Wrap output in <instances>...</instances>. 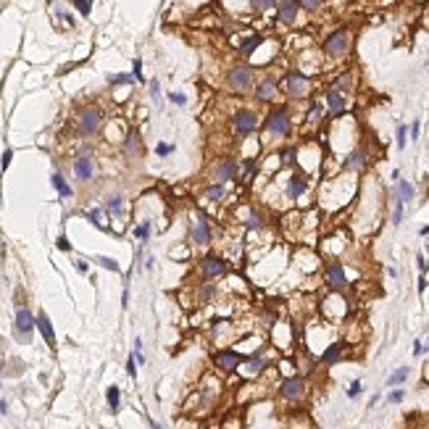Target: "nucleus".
I'll return each mask as SVG.
<instances>
[{"label":"nucleus","instance_id":"aec40b11","mask_svg":"<svg viewBox=\"0 0 429 429\" xmlns=\"http://www.w3.org/2000/svg\"><path fill=\"white\" fill-rule=\"evenodd\" d=\"M274 92H277V79L272 77V74H269V77L256 87V98L261 100V103H266V100H272V98H274Z\"/></svg>","mask_w":429,"mask_h":429},{"label":"nucleus","instance_id":"4be33fe9","mask_svg":"<svg viewBox=\"0 0 429 429\" xmlns=\"http://www.w3.org/2000/svg\"><path fill=\"white\" fill-rule=\"evenodd\" d=\"M342 350H345L342 342H329V345L324 348V353H321V363H324V366H332L334 361L342 358Z\"/></svg>","mask_w":429,"mask_h":429},{"label":"nucleus","instance_id":"37998d69","mask_svg":"<svg viewBox=\"0 0 429 429\" xmlns=\"http://www.w3.org/2000/svg\"><path fill=\"white\" fill-rule=\"evenodd\" d=\"M127 374L132 377V379L137 377V361H135V356H129V358H127Z\"/></svg>","mask_w":429,"mask_h":429},{"label":"nucleus","instance_id":"dca6fc26","mask_svg":"<svg viewBox=\"0 0 429 429\" xmlns=\"http://www.w3.org/2000/svg\"><path fill=\"white\" fill-rule=\"evenodd\" d=\"M235 176H237V163L232 161V158H221L216 163V169H213V179L219 184H224L227 179H235Z\"/></svg>","mask_w":429,"mask_h":429},{"label":"nucleus","instance_id":"79ce46f5","mask_svg":"<svg viewBox=\"0 0 429 429\" xmlns=\"http://www.w3.org/2000/svg\"><path fill=\"white\" fill-rule=\"evenodd\" d=\"M361 395V379H353L348 387V398H358Z\"/></svg>","mask_w":429,"mask_h":429},{"label":"nucleus","instance_id":"de8ad7c7","mask_svg":"<svg viewBox=\"0 0 429 429\" xmlns=\"http://www.w3.org/2000/svg\"><path fill=\"white\" fill-rule=\"evenodd\" d=\"M406 398V393H403V390H395V393H390V403H400V400H403Z\"/></svg>","mask_w":429,"mask_h":429},{"label":"nucleus","instance_id":"39448f33","mask_svg":"<svg viewBox=\"0 0 429 429\" xmlns=\"http://www.w3.org/2000/svg\"><path fill=\"white\" fill-rule=\"evenodd\" d=\"M348 50H350V34H348V29H334L324 40V53L329 55V58H342V55H348Z\"/></svg>","mask_w":429,"mask_h":429},{"label":"nucleus","instance_id":"0eeeda50","mask_svg":"<svg viewBox=\"0 0 429 429\" xmlns=\"http://www.w3.org/2000/svg\"><path fill=\"white\" fill-rule=\"evenodd\" d=\"M77 124H79L82 135H95L100 129V124H103V114H100V108H95V106L82 108L79 116H77Z\"/></svg>","mask_w":429,"mask_h":429},{"label":"nucleus","instance_id":"9d476101","mask_svg":"<svg viewBox=\"0 0 429 429\" xmlns=\"http://www.w3.org/2000/svg\"><path fill=\"white\" fill-rule=\"evenodd\" d=\"M232 121H235L237 135H250L258 127V114H256V111H250V108H242V111H237V114L232 116Z\"/></svg>","mask_w":429,"mask_h":429},{"label":"nucleus","instance_id":"2eb2a0df","mask_svg":"<svg viewBox=\"0 0 429 429\" xmlns=\"http://www.w3.org/2000/svg\"><path fill=\"white\" fill-rule=\"evenodd\" d=\"M190 237H192L195 245H208V242H211V229H208V221L203 219V216H195L192 219Z\"/></svg>","mask_w":429,"mask_h":429},{"label":"nucleus","instance_id":"bf43d9fd","mask_svg":"<svg viewBox=\"0 0 429 429\" xmlns=\"http://www.w3.org/2000/svg\"><path fill=\"white\" fill-rule=\"evenodd\" d=\"M77 269H79L82 274H85V272H87V261H82V258H79V261H77Z\"/></svg>","mask_w":429,"mask_h":429},{"label":"nucleus","instance_id":"c03bdc74","mask_svg":"<svg viewBox=\"0 0 429 429\" xmlns=\"http://www.w3.org/2000/svg\"><path fill=\"white\" fill-rule=\"evenodd\" d=\"M303 8V11H316V8H321V3L319 0H303V3H297Z\"/></svg>","mask_w":429,"mask_h":429},{"label":"nucleus","instance_id":"412c9836","mask_svg":"<svg viewBox=\"0 0 429 429\" xmlns=\"http://www.w3.org/2000/svg\"><path fill=\"white\" fill-rule=\"evenodd\" d=\"M37 329H40V334L45 337V342L53 348V345H55V332H53V324L48 319V313H42V311L37 313Z\"/></svg>","mask_w":429,"mask_h":429},{"label":"nucleus","instance_id":"2f4dec72","mask_svg":"<svg viewBox=\"0 0 429 429\" xmlns=\"http://www.w3.org/2000/svg\"><path fill=\"white\" fill-rule=\"evenodd\" d=\"M124 153H127V155L140 153V140H137V135H129V137H127V143H124Z\"/></svg>","mask_w":429,"mask_h":429},{"label":"nucleus","instance_id":"a19ab883","mask_svg":"<svg viewBox=\"0 0 429 429\" xmlns=\"http://www.w3.org/2000/svg\"><path fill=\"white\" fill-rule=\"evenodd\" d=\"M74 8H77L82 16H90L92 13V3H90V0H74Z\"/></svg>","mask_w":429,"mask_h":429},{"label":"nucleus","instance_id":"393cba45","mask_svg":"<svg viewBox=\"0 0 429 429\" xmlns=\"http://www.w3.org/2000/svg\"><path fill=\"white\" fill-rule=\"evenodd\" d=\"M50 182H53V187L58 190V195H61V198H71V187L66 184V179H63V176H61L58 171H55V174L50 176Z\"/></svg>","mask_w":429,"mask_h":429},{"label":"nucleus","instance_id":"1a4fd4ad","mask_svg":"<svg viewBox=\"0 0 429 429\" xmlns=\"http://www.w3.org/2000/svg\"><path fill=\"white\" fill-rule=\"evenodd\" d=\"M324 282L329 290H342L348 285V277H345V266L342 264H326L324 266Z\"/></svg>","mask_w":429,"mask_h":429},{"label":"nucleus","instance_id":"680f3d73","mask_svg":"<svg viewBox=\"0 0 429 429\" xmlns=\"http://www.w3.org/2000/svg\"><path fill=\"white\" fill-rule=\"evenodd\" d=\"M3 248H5V245H3V240H0V253H3Z\"/></svg>","mask_w":429,"mask_h":429},{"label":"nucleus","instance_id":"13d9d810","mask_svg":"<svg viewBox=\"0 0 429 429\" xmlns=\"http://www.w3.org/2000/svg\"><path fill=\"white\" fill-rule=\"evenodd\" d=\"M58 248H61V250H69L71 245H69V240H66V237H58Z\"/></svg>","mask_w":429,"mask_h":429},{"label":"nucleus","instance_id":"c756f323","mask_svg":"<svg viewBox=\"0 0 429 429\" xmlns=\"http://www.w3.org/2000/svg\"><path fill=\"white\" fill-rule=\"evenodd\" d=\"M350 85H353V77H350V71H345L342 77H337V79H334V87H332V90L342 92V90H350Z\"/></svg>","mask_w":429,"mask_h":429},{"label":"nucleus","instance_id":"7ed1b4c3","mask_svg":"<svg viewBox=\"0 0 429 429\" xmlns=\"http://www.w3.org/2000/svg\"><path fill=\"white\" fill-rule=\"evenodd\" d=\"M240 363H242V356L237 350H232V348H219L216 353H213V369L219 371V374H235V371L240 369Z\"/></svg>","mask_w":429,"mask_h":429},{"label":"nucleus","instance_id":"f8f14e48","mask_svg":"<svg viewBox=\"0 0 429 429\" xmlns=\"http://www.w3.org/2000/svg\"><path fill=\"white\" fill-rule=\"evenodd\" d=\"M74 174H77L79 182H90L92 179V174H95V161H92L90 150L79 153L77 158H74Z\"/></svg>","mask_w":429,"mask_h":429},{"label":"nucleus","instance_id":"4468645a","mask_svg":"<svg viewBox=\"0 0 429 429\" xmlns=\"http://www.w3.org/2000/svg\"><path fill=\"white\" fill-rule=\"evenodd\" d=\"M297 11H300V5L295 3V0H285V3H277V21L285 24V26H292L295 18H297Z\"/></svg>","mask_w":429,"mask_h":429},{"label":"nucleus","instance_id":"20e7f679","mask_svg":"<svg viewBox=\"0 0 429 429\" xmlns=\"http://www.w3.org/2000/svg\"><path fill=\"white\" fill-rule=\"evenodd\" d=\"M282 87L290 98H305L311 92V79L303 71H287L282 79Z\"/></svg>","mask_w":429,"mask_h":429},{"label":"nucleus","instance_id":"ea45409f","mask_svg":"<svg viewBox=\"0 0 429 429\" xmlns=\"http://www.w3.org/2000/svg\"><path fill=\"white\" fill-rule=\"evenodd\" d=\"M403 208H406V203L395 198V211H393V224H395V227H398L400 221H403Z\"/></svg>","mask_w":429,"mask_h":429},{"label":"nucleus","instance_id":"0e129e2a","mask_svg":"<svg viewBox=\"0 0 429 429\" xmlns=\"http://www.w3.org/2000/svg\"><path fill=\"white\" fill-rule=\"evenodd\" d=\"M424 348H429V342H427V345H424Z\"/></svg>","mask_w":429,"mask_h":429},{"label":"nucleus","instance_id":"f704fd0d","mask_svg":"<svg viewBox=\"0 0 429 429\" xmlns=\"http://www.w3.org/2000/svg\"><path fill=\"white\" fill-rule=\"evenodd\" d=\"M305 121H308V124H319V121H321V106H319V103H313V106H311V111H308V116H305Z\"/></svg>","mask_w":429,"mask_h":429},{"label":"nucleus","instance_id":"3c124183","mask_svg":"<svg viewBox=\"0 0 429 429\" xmlns=\"http://www.w3.org/2000/svg\"><path fill=\"white\" fill-rule=\"evenodd\" d=\"M158 92H161V87H158V79H153V82H150V95H153L155 100L161 98V95H158Z\"/></svg>","mask_w":429,"mask_h":429},{"label":"nucleus","instance_id":"e2e57ef3","mask_svg":"<svg viewBox=\"0 0 429 429\" xmlns=\"http://www.w3.org/2000/svg\"><path fill=\"white\" fill-rule=\"evenodd\" d=\"M0 371H3V356H0Z\"/></svg>","mask_w":429,"mask_h":429},{"label":"nucleus","instance_id":"b1692460","mask_svg":"<svg viewBox=\"0 0 429 429\" xmlns=\"http://www.w3.org/2000/svg\"><path fill=\"white\" fill-rule=\"evenodd\" d=\"M106 211L111 216H121V213H124V198H121V195H111L108 203H106Z\"/></svg>","mask_w":429,"mask_h":429},{"label":"nucleus","instance_id":"052dcab7","mask_svg":"<svg viewBox=\"0 0 429 429\" xmlns=\"http://www.w3.org/2000/svg\"><path fill=\"white\" fill-rule=\"evenodd\" d=\"M5 408H8V406H5V400H0V411L5 414Z\"/></svg>","mask_w":429,"mask_h":429},{"label":"nucleus","instance_id":"6ab92c4d","mask_svg":"<svg viewBox=\"0 0 429 429\" xmlns=\"http://www.w3.org/2000/svg\"><path fill=\"white\" fill-rule=\"evenodd\" d=\"M366 163H369V153L363 150V147H358V150H353L348 158H345V169L348 171H361V169H366Z\"/></svg>","mask_w":429,"mask_h":429},{"label":"nucleus","instance_id":"5701e85b","mask_svg":"<svg viewBox=\"0 0 429 429\" xmlns=\"http://www.w3.org/2000/svg\"><path fill=\"white\" fill-rule=\"evenodd\" d=\"M266 227L264 216H258L256 211H248V219H245V232H261Z\"/></svg>","mask_w":429,"mask_h":429},{"label":"nucleus","instance_id":"09e8293b","mask_svg":"<svg viewBox=\"0 0 429 429\" xmlns=\"http://www.w3.org/2000/svg\"><path fill=\"white\" fill-rule=\"evenodd\" d=\"M282 158L287 163H292L295 161V147H287V150H282Z\"/></svg>","mask_w":429,"mask_h":429},{"label":"nucleus","instance_id":"a18cd8bd","mask_svg":"<svg viewBox=\"0 0 429 429\" xmlns=\"http://www.w3.org/2000/svg\"><path fill=\"white\" fill-rule=\"evenodd\" d=\"M169 100L176 103V106H184L187 103V95H182V92H169Z\"/></svg>","mask_w":429,"mask_h":429},{"label":"nucleus","instance_id":"8fccbe9b","mask_svg":"<svg viewBox=\"0 0 429 429\" xmlns=\"http://www.w3.org/2000/svg\"><path fill=\"white\" fill-rule=\"evenodd\" d=\"M253 5L256 8H277V3H272V0H256Z\"/></svg>","mask_w":429,"mask_h":429},{"label":"nucleus","instance_id":"9b49d317","mask_svg":"<svg viewBox=\"0 0 429 429\" xmlns=\"http://www.w3.org/2000/svg\"><path fill=\"white\" fill-rule=\"evenodd\" d=\"M200 272H203V277H208V279L221 277V274H227V261H224L221 256L208 253V256L200 258Z\"/></svg>","mask_w":429,"mask_h":429},{"label":"nucleus","instance_id":"58836bf2","mask_svg":"<svg viewBox=\"0 0 429 429\" xmlns=\"http://www.w3.org/2000/svg\"><path fill=\"white\" fill-rule=\"evenodd\" d=\"M95 261H98V264L103 266V269H108V272H119V264H116L114 258H108V256H98Z\"/></svg>","mask_w":429,"mask_h":429},{"label":"nucleus","instance_id":"473e14b6","mask_svg":"<svg viewBox=\"0 0 429 429\" xmlns=\"http://www.w3.org/2000/svg\"><path fill=\"white\" fill-rule=\"evenodd\" d=\"M87 219L95 224V227H100V229H106V221H103V211L100 208H90L87 211Z\"/></svg>","mask_w":429,"mask_h":429},{"label":"nucleus","instance_id":"6e6d98bb","mask_svg":"<svg viewBox=\"0 0 429 429\" xmlns=\"http://www.w3.org/2000/svg\"><path fill=\"white\" fill-rule=\"evenodd\" d=\"M408 135H411L414 140L419 137V121H414V124H411V127H408Z\"/></svg>","mask_w":429,"mask_h":429},{"label":"nucleus","instance_id":"c85d7f7f","mask_svg":"<svg viewBox=\"0 0 429 429\" xmlns=\"http://www.w3.org/2000/svg\"><path fill=\"white\" fill-rule=\"evenodd\" d=\"M261 42H264V37H258V34H256V37H250L248 42H242V45H240V53H242V55H250V53H253Z\"/></svg>","mask_w":429,"mask_h":429},{"label":"nucleus","instance_id":"a878e982","mask_svg":"<svg viewBox=\"0 0 429 429\" xmlns=\"http://www.w3.org/2000/svg\"><path fill=\"white\" fill-rule=\"evenodd\" d=\"M408 374H411V369H408V366H400V369H395L393 374L387 377V385H390V387H395V385H403V382L408 379Z\"/></svg>","mask_w":429,"mask_h":429},{"label":"nucleus","instance_id":"f3484780","mask_svg":"<svg viewBox=\"0 0 429 429\" xmlns=\"http://www.w3.org/2000/svg\"><path fill=\"white\" fill-rule=\"evenodd\" d=\"M305 190H308V179L303 174H292L287 179V200H297Z\"/></svg>","mask_w":429,"mask_h":429},{"label":"nucleus","instance_id":"4d7b16f0","mask_svg":"<svg viewBox=\"0 0 429 429\" xmlns=\"http://www.w3.org/2000/svg\"><path fill=\"white\" fill-rule=\"evenodd\" d=\"M11 158H13V153H11V150H5V153H3V169H8V163H11Z\"/></svg>","mask_w":429,"mask_h":429},{"label":"nucleus","instance_id":"4c0bfd02","mask_svg":"<svg viewBox=\"0 0 429 429\" xmlns=\"http://www.w3.org/2000/svg\"><path fill=\"white\" fill-rule=\"evenodd\" d=\"M395 143H398V147H400V150H403V147H406V143H408V129H406L403 124H400V127H398V132H395Z\"/></svg>","mask_w":429,"mask_h":429},{"label":"nucleus","instance_id":"49530a36","mask_svg":"<svg viewBox=\"0 0 429 429\" xmlns=\"http://www.w3.org/2000/svg\"><path fill=\"white\" fill-rule=\"evenodd\" d=\"M171 150H174V147H171V145H166V143H158V147H155V153H158V155H169Z\"/></svg>","mask_w":429,"mask_h":429},{"label":"nucleus","instance_id":"423d86ee","mask_svg":"<svg viewBox=\"0 0 429 429\" xmlns=\"http://www.w3.org/2000/svg\"><path fill=\"white\" fill-rule=\"evenodd\" d=\"M266 132H272L277 137L290 135V111L287 108H274L272 114H266Z\"/></svg>","mask_w":429,"mask_h":429},{"label":"nucleus","instance_id":"f257e3e1","mask_svg":"<svg viewBox=\"0 0 429 429\" xmlns=\"http://www.w3.org/2000/svg\"><path fill=\"white\" fill-rule=\"evenodd\" d=\"M266 366H269L266 353H264V350H256V353H250V356H245V358H242L240 369H237V374H240L242 379L253 382V379H258L261 374H264V371H266Z\"/></svg>","mask_w":429,"mask_h":429},{"label":"nucleus","instance_id":"bb28decb","mask_svg":"<svg viewBox=\"0 0 429 429\" xmlns=\"http://www.w3.org/2000/svg\"><path fill=\"white\" fill-rule=\"evenodd\" d=\"M398 200H414V184H408L406 179H398Z\"/></svg>","mask_w":429,"mask_h":429},{"label":"nucleus","instance_id":"864d4df0","mask_svg":"<svg viewBox=\"0 0 429 429\" xmlns=\"http://www.w3.org/2000/svg\"><path fill=\"white\" fill-rule=\"evenodd\" d=\"M416 264H419V269H422V274L427 272V266H429V264H427V258H424L422 253H419V256H416Z\"/></svg>","mask_w":429,"mask_h":429},{"label":"nucleus","instance_id":"7c9ffc66","mask_svg":"<svg viewBox=\"0 0 429 429\" xmlns=\"http://www.w3.org/2000/svg\"><path fill=\"white\" fill-rule=\"evenodd\" d=\"M224 195H227V190H224V184H213V187H208L206 190V198L208 200H213V203H219Z\"/></svg>","mask_w":429,"mask_h":429},{"label":"nucleus","instance_id":"72a5a7b5","mask_svg":"<svg viewBox=\"0 0 429 429\" xmlns=\"http://www.w3.org/2000/svg\"><path fill=\"white\" fill-rule=\"evenodd\" d=\"M213 295H216V287L213 285H200L198 287V300H211Z\"/></svg>","mask_w":429,"mask_h":429},{"label":"nucleus","instance_id":"e433bc0d","mask_svg":"<svg viewBox=\"0 0 429 429\" xmlns=\"http://www.w3.org/2000/svg\"><path fill=\"white\" fill-rule=\"evenodd\" d=\"M132 79H135L132 74H111V77H108L111 85H129Z\"/></svg>","mask_w":429,"mask_h":429},{"label":"nucleus","instance_id":"6e6552de","mask_svg":"<svg viewBox=\"0 0 429 429\" xmlns=\"http://www.w3.org/2000/svg\"><path fill=\"white\" fill-rule=\"evenodd\" d=\"M253 74L256 71L250 66H235L227 74V85L235 92H245V90H250V85H253Z\"/></svg>","mask_w":429,"mask_h":429},{"label":"nucleus","instance_id":"f03ea898","mask_svg":"<svg viewBox=\"0 0 429 429\" xmlns=\"http://www.w3.org/2000/svg\"><path fill=\"white\" fill-rule=\"evenodd\" d=\"M308 395V385H305L303 377H287L279 382V398L285 400V403H300V400Z\"/></svg>","mask_w":429,"mask_h":429},{"label":"nucleus","instance_id":"cd10ccee","mask_svg":"<svg viewBox=\"0 0 429 429\" xmlns=\"http://www.w3.org/2000/svg\"><path fill=\"white\" fill-rule=\"evenodd\" d=\"M106 400H108V408L116 414V411H119V406H121V390H119V387H108Z\"/></svg>","mask_w":429,"mask_h":429},{"label":"nucleus","instance_id":"5fc2aeb1","mask_svg":"<svg viewBox=\"0 0 429 429\" xmlns=\"http://www.w3.org/2000/svg\"><path fill=\"white\" fill-rule=\"evenodd\" d=\"M135 79H143V63L140 61H135V74H132Z\"/></svg>","mask_w":429,"mask_h":429},{"label":"nucleus","instance_id":"ddd939ff","mask_svg":"<svg viewBox=\"0 0 429 429\" xmlns=\"http://www.w3.org/2000/svg\"><path fill=\"white\" fill-rule=\"evenodd\" d=\"M34 326H37V316H32L29 308H18L16 311V332L21 334V340L29 337V334L34 332Z\"/></svg>","mask_w":429,"mask_h":429},{"label":"nucleus","instance_id":"603ef678","mask_svg":"<svg viewBox=\"0 0 429 429\" xmlns=\"http://www.w3.org/2000/svg\"><path fill=\"white\" fill-rule=\"evenodd\" d=\"M424 350H427V348H424V342H422V340H416V342H414V356H422Z\"/></svg>","mask_w":429,"mask_h":429},{"label":"nucleus","instance_id":"c9c22d12","mask_svg":"<svg viewBox=\"0 0 429 429\" xmlns=\"http://www.w3.org/2000/svg\"><path fill=\"white\" fill-rule=\"evenodd\" d=\"M147 235H150V221H143L135 227V237L137 240H147Z\"/></svg>","mask_w":429,"mask_h":429},{"label":"nucleus","instance_id":"a211bd4d","mask_svg":"<svg viewBox=\"0 0 429 429\" xmlns=\"http://www.w3.org/2000/svg\"><path fill=\"white\" fill-rule=\"evenodd\" d=\"M324 100H326V108H329L332 116H342V114H345V95H342V92H337V90H326Z\"/></svg>","mask_w":429,"mask_h":429}]
</instances>
